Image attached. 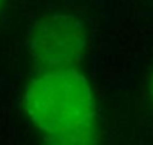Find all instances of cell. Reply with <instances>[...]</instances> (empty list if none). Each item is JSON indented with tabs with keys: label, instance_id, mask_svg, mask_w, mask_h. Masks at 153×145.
Wrapping results in <instances>:
<instances>
[{
	"label": "cell",
	"instance_id": "obj_1",
	"mask_svg": "<svg viewBox=\"0 0 153 145\" xmlns=\"http://www.w3.org/2000/svg\"><path fill=\"white\" fill-rule=\"evenodd\" d=\"M23 110L44 135L97 120L92 87L79 68L36 72L24 90Z\"/></svg>",
	"mask_w": 153,
	"mask_h": 145
},
{
	"label": "cell",
	"instance_id": "obj_2",
	"mask_svg": "<svg viewBox=\"0 0 153 145\" xmlns=\"http://www.w3.org/2000/svg\"><path fill=\"white\" fill-rule=\"evenodd\" d=\"M88 30L81 17L70 13L44 14L27 34V51L36 72L78 68L88 51Z\"/></svg>",
	"mask_w": 153,
	"mask_h": 145
},
{
	"label": "cell",
	"instance_id": "obj_3",
	"mask_svg": "<svg viewBox=\"0 0 153 145\" xmlns=\"http://www.w3.org/2000/svg\"><path fill=\"white\" fill-rule=\"evenodd\" d=\"M98 118L74 128L44 135V145H99Z\"/></svg>",
	"mask_w": 153,
	"mask_h": 145
},
{
	"label": "cell",
	"instance_id": "obj_4",
	"mask_svg": "<svg viewBox=\"0 0 153 145\" xmlns=\"http://www.w3.org/2000/svg\"><path fill=\"white\" fill-rule=\"evenodd\" d=\"M149 94H150V98H152V102H153V70H152V74H150V80H149Z\"/></svg>",
	"mask_w": 153,
	"mask_h": 145
},
{
	"label": "cell",
	"instance_id": "obj_5",
	"mask_svg": "<svg viewBox=\"0 0 153 145\" xmlns=\"http://www.w3.org/2000/svg\"><path fill=\"white\" fill-rule=\"evenodd\" d=\"M7 3H9V0H0V13L4 10V7L7 6Z\"/></svg>",
	"mask_w": 153,
	"mask_h": 145
}]
</instances>
